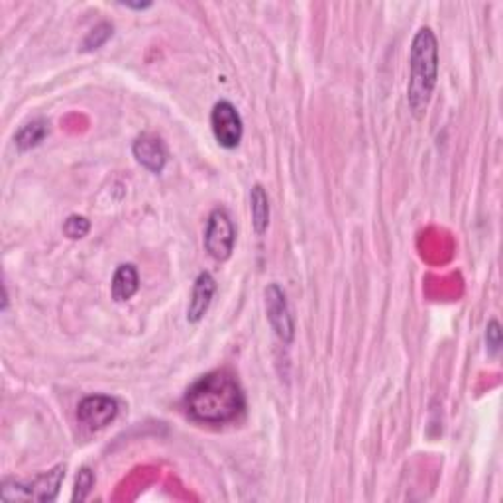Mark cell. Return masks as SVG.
<instances>
[{"instance_id":"obj_1","label":"cell","mask_w":503,"mask_h":503,"mask_svg":"<svg viewBox=\"0 0 503 503\" xmlns=\"http://www.w3.org/2000/svg\"><path fill=\"white\" fill-rule=\"evenodd\" d=\"M185 409L197 423L225 425L246 409V395L234 373L215 370L198 378L185 395Z\"/></svg>"},{"instance_id":"obj_2","label":"cell","mask_w":503,"mask_h":503,"mask_svg":"<svg viewBox=\"0 0 503 503\" xmlns=\"http://www.w3.org/2000/svg\"><path fill=\"white\" fill-rule=\"evenodd\" d=\"M439 79V42L430 28H421L409 53L407 102L415 119H423Z\"/></svg>"},{"instance_id":"obj_3","label":"cell","mask_w":503,"mask_h":503,"mask_svg":"<svg viewBox=\"0 0 503 503\" xmlns=\"http://www.w3.org/2000/svg\"><path fill=\"white\" fill-rule=\"evenodd\" d=\"M65 478V466L60 464L50 472L36 476L30 482L6 478L0 488V498L5 501H53L60 494Z\"/></svg>"},{"instance_id":"obj_4","label":"cell","mask_w":503,"mask_h":503,"mask_svg":"<svg viewBox=\"0 0 503 503\" xmlns=\"http://www.w3.org/2000/svg\"><path fill=\"white\" fill-rule=\"evenodd\" d=\"M237 244V228L225 208H215L208 215L205 230V250L217 262H227Z\"/></svg>"},{"instance_id":"obj_5","label":"cell","mask_w":503,"mask_h":503,"mask_svg":"<svg viewBox=\"0 0 503 503\" xmlns=\"http://www.w3.org/2000/svg\"><path fill=\"white\" fill-rule=\"evenodd\" d=\"M210 128L215 140L225 150L238 148L244 136V122L237 107L228 101H218L210 111Z\"/></svg>"},{"instance_id":"obj_6","label":"cell","mask_w":503,"mask_h":503,"mask_svg":"<svg viewBox=\"0 0 503 503\" xmlns=\"http://www.w3.org/2000/svg\"><path fill=\"white\" fill-rule=\"evenodd\" d=\"M266 313H267V321H270L272 329L277 334L279 341H284L285 344L294 343L295 323H294V317H291L284 289L277 284L266 287Z\"/></svg>"},{"instance_id":"obj_7","label":"cell","mask_w":503,"mask_h":503,"mask_svg":"<svg viewBox=\"0 0 503 503\" xmlns=\"http://www.w3.org/2000/svg\"><path fill=\"white\" fill-rule=\"evenodd\" d=\"M119 417V401L111 395H89L77 407V419L87 430H102Z\"/></svg>"},{"instance_id":"obj_8","label":"cell","mask_w":503,"mask_h":503,"mask_svg":"<svg viewBox=\"0 0 503 503\" xmlns=\"http://www.w3.org/2000/svg\"><path fill=\"white\" fill-rule=\"evenodd\" d=\"M132 154L140 166L151 173H161L168 163V150L154 134H142L134 140Z\"/></svg>"},{"instance_id":"obj_9","label":"cell","mask_w":503,"mask_h":503,"mask_svg":"<svg viewBox=\"0 0 503 503\" xmlns=\"http://www.w3.org/2000/svg\"><path fill=\"white\" fill-rule=\"evenodd\" d=\"M217 294V282L215 277L210 276L208 272L198 274L195 284H193V291H191V299H189V307H187V321L197 324L205 319V314L210 309V303H213V297Z\"/></svg>"},{"instance_id":"obj_10","label":"cell","mask_w":503,"mask_h":503,"mask_svg":"<svg viewBox=\"0 0 503 503\" xmlns=\"http://www.w3.org/2000/svg\"><path fill=\"white\" fill-rule=\"evenodd\" d=\"M140 289V276L136 266L132 264H122L116 267L111 284V294L116 303H126L131 301Z\"/></svg>"},{"instance_id":"obj_11","label":"cell","mask_w":503,"mask_h":503,"mask_svg":"<svg viewBox=\"0 0 503 503\" xmlns=\"http://www.w3.org/2000/svg\"><path fill=\"white\" fill-rule=\"evenodd\" d=\"M250 210H252V225L258 237L266 234L267 227H270V197H267L266 189L262 185H254L250 191Z\"/></svg>"},{"instance_id":"obj_12","label":"cell","mask_w":503,"mask_h":503,"mask_svg":"<svg viewBox=\"0 0 503 503\" xmlns=\"http://www.w3.org/2000/svg\"><path fill=\"white\" fill-rule=\"evenodd\" d=\"M48 132H50V124L44 119H36L20 128L15 136V144L20 151H28L32 148L40 146L45 140V136H48Z\"/></svg>"},{"instance_id":"obj_13","label":"cell","mask_w":503,"mask_h":503,"mask_svg":"<svg viewBox=\"0 0 503 503\" xmlns=\"http://www.w3.org/2000/svg\"><path fill=\"white\" fill-rule=\"evenodd\" d=\"M112 32H114L112 24H109V22H101L99 26H95L87 34L83 44H81V50L92 52V50L102 48V45L112 38Z\"/></svg>"},{"instance_id":"obj_14","label":"cell","mask_w":503,"mask_h":503,"mask_svg":"<svg viewBox=\"0 0 503 503\" xmlns=\"http://www.w3.org/2000/svg\"><path fill=\"white\" fill-rule=\"evenodd\" d=\"M92 486H95V474L89 468H81L77 478H75V488H73V501H85L91 494Z\"/></svg>"},{"instance_id":"obj_15","label":"cell","mask_w":503,"mask_h":503,"mask_svg":"<svg viewBox=\"0 0 503 503\" xmlns=\"http://www.w3.org/2000/svg\"><path fill=\"white\" fill-rule=\"evenodd\" d=\"M91 230V222L85 217L72 215L63 222V234L72 240H81L85 238Z\"/></svg>"},{"instance_id":"obj_16","label":"cell","mask_w":503,"mask_h":503,"mask_svg":"<svg viewBox=\"0 0 503 503\" xmlns=\"http://www.w3.org/2000/svg\"><path fill=\"white\" fill-rule=\"evenodd\" d=\"M486 344L491 356H498L501 350V326L498 321H489L486 326Z\"/></svg>"},{"instance_id":"obj_17","label":"cell","mask_w":503,"mask_h":503,"mask_svg":"<svg viewBox=\"0 0 503 503\" xmlns=\"http://www.w3.org/2000/svg\"><path fill=\"white\" fill-rule=\"evenodd\" d=\"M126 8H134V10H144V8H150L151 3H124Z\"/></svg>"}]
</instances>
